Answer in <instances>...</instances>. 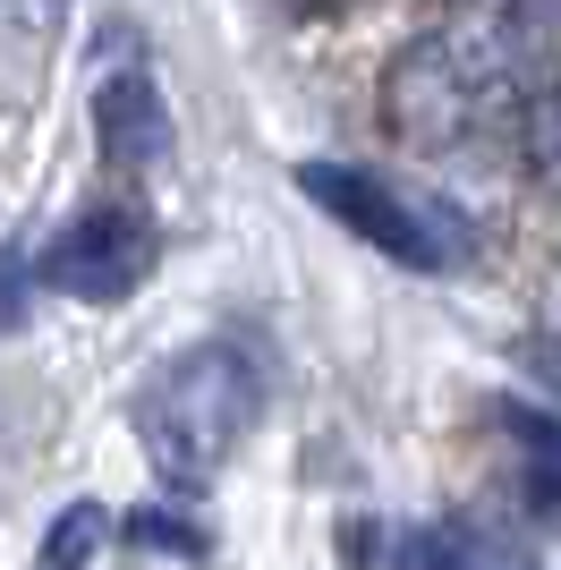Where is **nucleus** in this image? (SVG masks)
<instances>
[{
	"label": "nucleus",
	"mask_w": 561,
	"mask_h": 570,
	"mask_svg": "<svg viewBox=\"0 0 561 570\" xmlns=\"http://www.w3.org/2000/svg\"><path fill=\"white\" fill-rule=\"evenodd\" d=\"M256 417H264V366L247 357V341H187L128 401V426H137L154 476L187 485V494L230 469V452L256 434Z\"/></svg>",
	"instance_id": "1"
},
{
	"label": "nucleus",
	"mask_w": 561,
	"mask_h": 570,
	"mask_svg": "<svg viewBox=\"0 0 561 570\" xmlns=\"http://www.w3.org/2000/svg\"><path fill=\"white\" fill-rule=\"evenodd\" d=\"M298 188L315 196L341 230H357L366 247H383V256L409 264V273H443V264L468 256V222L451 214V205H434V196H409L400 179H374V170H357V163H306Z\"/></svg>",
	"instance_id": "2"
},
{
	"label": "nucleus",
	"mask_w": 561,
	"mask_h": 570,
	"mask_svg": "<svg viewBox=\"0 0 561 570\" xmlns=\"http://www.w3.org/2000/svg\"><path fill=\"white\" fill-rule=\"evenodd\" d=\"M163 264V230L145 205H86L77 222H60V238L43 247V282L60 298H94L111 307L128 289H145V273Z\"/></svg>",
	"instance_id": "3"
},
{
	"label": "nucleus",
	"mask_w": 561,
	"mask_h": 570,
	"mask_svg": "<svg viewBox=\"0 0 561 570\" xmlns=\"http://www.w3.org/2000/svg\"><path fill=\"white\" fill-rule=\"evenodd\" d=\"M69 9L77 0H0V119H26L51 95Z\"/></svg>",
	"instance_id": "4"
},
{
	"label": "nucleus",
	"mask_w": 561,
	"mask_h": 570,
	"mask_svg": "<svg viewBox=\"0 0 561 570\" xmlns=\"http://www.w3.org/2000/svg\"><path fill=\"white\" fill-rule=\"evenodd\" d=\"M383 562L392 570H537V553L485 520H417L383 537Z\"/></svg>",
	"instance_id": "5"
},
{
	"label": "nucleus",
	"mask_w": 561,
	"mask_h": 570,
	"mask_svg": "<svg viewBox=\"0 0 561 570\" xmlns=\"http://www.w3.org/2000/svg\"><path fill=\"white\" fill-rule=\"evenodd\" d=\"M94 137H102V163L111 170H163L170 163V111L154 95V77H111L94 95Z\"/></svg>",
	"instance_id": "6"
},
{
	"label": "nucleus",
	"mask_w": 561,
	"mask_h": 570,
	"mask_svg": "<svg viewBox=\"0 0 561 570\" xmlns=\"http://www.w3.org/2000/svg\"><path fill=\"white\" fill-rule=\"evenodd\" d=\"M493 417H502V426L519 434V452H528V494H537V511H544V502H561V417L519 409V401H502Z\"/></svg>",
	"instance_id": "7"
},
{
	"label": "nucleus",
	"mask_w": 561,
	"mask_h": 570,
	"mask_svg": "<svg viewBox=\"0 0 561 570\" xmlns=\"http://www.w3.org/2000/svg\"><path fill=\"white\" fill-rule=\"evenodd\" d=\"M102 502H69L60 520H51V537H43V553H35V570H86L94 562V546H102Z\"/></svg>",
	"instance_id": "8"
},
{
	"label": "nucleus",
	"mask_w": 561,
	"mask_h": 570,
	"mask_svg": "<svg viewBox=\"0 0 561 570\" xmlns=\"http://www.w3.org/2000/svg\"><path fill=\"white\" fill-rule=\"evenodd\" d=\"M128 546H163V553H205V528L170 520V511H128Z\"/></svg>",
	"instance_id": "9"
},
{
	"label": "nucleus",
	"mask_w": 561,
	"mask_h": 570,
	"mask_svg": "<svg viewBox=\"0 0 561 570\" xmlns=\"http://www.w3.org/2000/svg\"><path fill=\"white\" fill-rule=\"evenodd\" d=\"M26 298H35L26 256H18V247H0V333H18V324H26Z\"/></svg>",
	"instance_id": "10"
}]
</instances>
